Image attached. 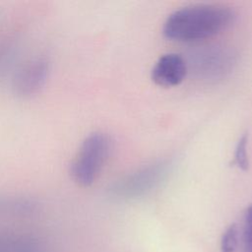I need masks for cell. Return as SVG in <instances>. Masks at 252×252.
Returning <instances> with one entry per match:
<instances>
[{"instance_id": "cell-8", "label": "cell", "mask_w": 252, "mask_h": 252, "mask_svg": "<svg viewBox=\"0 0 252 252\" xmlns=\"http://www.w3.org/2000/svg\"><path fill=\"white\" fill-rule=\"evenodd\" d=\"M17 53L18 42L16 37L11 35L0 37V79L14 65Z\"/></svg>"}, {"instance_id": "cell-12", "label": "cell", "mask_w": 252, "mask_h": 252, "mask_svg": "<svg viewBox=\"0 0 252 252\" xmlns=\"http://www.w3.org/2000/svg\"><path fill=\"white\" fill-rule=\"evenodd\" d=\"M0 252H12L11 232H0Z\"/></svg>"}, {"instance_id": "cell-4", "label": "cell", "mask_w": 252, "mask_h": 252, "mask_svg": "<svg viewBox=\"0 0 252 252\" xmlns=\"http://www.w3.org/2000/svg\"><path fill=\"white\" fill-rule=\"evenodd\" d=\"M50 72L49 59L44 55H34L13 72L11 86L14 94L29 98L36 94L45 85Z\"/></svg>"}, {"instance_id": "cell-2", "label": "cell", "mask_w": 252, "mask_h": 252, "mask_svg": "<svg viewBox=\"0 0 252 252\" xmlns=\"http://www.w3.org/2000/svg\"><path fill=\"white\" fill-rule=\"evenodd\" d=\"M110 139L102 132L88 135L79 147L69 168L72 179L81 186L92 185L98 177L110 152Z\"/></svg>"}, {"instance_id": "cell-3", "label": "cell", "mask_w": 252, "mask_h": 252, "mask_svg": "<svg viewBox=\"0 0 252 252\" xmlns=\"http://www.w3.org/2000/svg\"><path fill=\"white\" fill-rule=\"evenodd\" d=\"M168 165L166 161L148 164L115 181L109 188V192L112 196L120 199H133L144 196L159 185L166 177Z\"/></svg>"}, {"instance_id": "cell-10", "label": "cell", "mask_w": 252, "mask_h": 252, "mask_svg": "<svg viewBox=\"0 0 252 252\" xmlns=\"http://www.w3.org/2000/svg\"><path fill=\"white\" fill-rule=\"evenodd\" d=\"M240 240L242 242L241 252H252V205L244 213L243 224L240 229Z\"/></svg>"}, {"instance_id": "cell-6", "label": "cell", "mask_w": 252, "mask_h": 252, "mask_svg": "<svg viewBox=\"0 0 252 252\" xmlns=\"http://www.w3.org/2000/svg\"><path fill=\"white\" fill-rule=\"evenodd\" d=\"M188 72L186 60L177 53H167L158 58L152 69L153 81L160 87H175L182 83Z\"/></svg>"}, {"instance_id": "cell-9", "label": "cell", "mask_w": 252, "mask_h": 252, "mask_svg": "<svg viewBox=\"0 0 252 252\" xmlns=\"http://www.w3.org/2000/svg\"><path fill=\"white\" fill-rule=\"evenodd\" d=\"M240 240V230L236 223L230 224L222 233L220 252H235Z\"/></svg>"}, {"instance_id": "cell-7", "label": "cell", "mask_w": 252, "mask_h": 252, "mask_svg": "<svg viewBox=\"0 0 252 252\" xmlns=\"http://www.w3.org/2000/svg\"><path fill=\"white\" fill-rule=\"evenodd\" d=\"M38 203L24 195L0 193V216L3 217H28L35 214Z\"/></svg>"}, {"instance_id": "cell-5", "label": "cell", "mask_w": 252, "mask_h": 252, "mask_svg": "<svg viewBox=\"0 0 252 252\" xmlns=\"http://www.w3.org/2000/svg\"><path fill=\"white\" fill-rule=\"evenodd\" d=\"M235 64L234 54L227 48L220 46L203 47L190 59L194 73L205 80H218L225 77Z\"/></svg>"}, {"instance_id": "cell-1", "label": "cell", "mask_w": 252, "mask_h": 252, "mask_svg": "<svg viewBox=\"0 0 252 252\" xmlns=\"http://www.w3.org/2000/svg\"><path fill=\"white\" fill-rule=\"evenodd\" d=\"M233 19V11L225 6H188L167 17L163 25V34L168 39L181 42L201 40L221 32L231 25Z\"/></svg>"}, {"instance_id": "cell-11", "label": "cell", "mask_w": 252, "mask_h": 252, "mask_svg": "<svg viewBox=\"0 0 252 252\" xmlns=\"http://www.w3.org/2000/svg\"><path fill=\"white\" fill-rule=\"evenodd\" d=\"M247 144H248V137L246 134H244L240 137V139L236 145L235 153H234L233 164H235L238 168H240L242 170H246L249 167Z\"/></svg>"}]
</instances>
